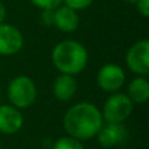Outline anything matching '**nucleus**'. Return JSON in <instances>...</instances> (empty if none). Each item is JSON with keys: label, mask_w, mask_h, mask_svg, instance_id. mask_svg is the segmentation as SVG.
Returning a JSON list of instances; mask_svg holds the SVG:
<instances>
[{"label": "nucleus", "mask_w": 149, "mask_h": 149, "mask_svg": "<svg viewBox=\"0 0 149 149\" xmlns=\"http://www.w3.org/2000/svg\"><path fill=\"white\" fill-rule=\"evenodd\" d=\"M30 1L42 9H56L58 7H60L63 0H30Z\"/></svg>", "instance_id": "obj_14"}, {"label": "nucleus", "mask_w": 149, "mask_h": 149, "mask_svg": "<svg viewBox=\"0 0 149 149\" xmlns=\"http://www.w3.org/2000/svg\"><path fill=\"white\" fill-rule=\"evenodd\" d=\"M54 24L60 31L72 33L79 26V16L76 10L65 7H58L54 9Z\"/></svg>", "instance_id": "obj_10"}, {"label": "nucleus", "mask_w": 149, "mask_h": 149, "mask_svg": "<svg viewBox=\"0 0 149 149\" xmlns=\"http://www.w3.org/2000/svg\"><path fill=\"white\" fill-rule=\"evenodd\" d=\"M64 128L76 140L92 139L102 128V114L93 103H77L65 113Z\"/></svg>", "instance_id": "obj_1"}, {"label": "nucleus", "mask_w": 149, "mask_h": 149, "mask_svg": "<svg viewBox=\"0 0 149 149\" xmlns=\"http://www.w3.org/2000/svg\"><path fill=\"white\" fill-rule=\"evenodd\" d=\"M5 17H7V9H5L4 4H3V3L0 1V24L4 22Z\"/></svg>", "instance_id": "obj_18"}, {"label": "nucleus", "mask_w": 149, "mask_h": 149, "mask_svg": "<svg viewBox=\"0 0 149 149\" xmlns=\"http://www.w3.org/2000/svg\"><path fill=\"white\" fill-rule=\"evenodd\" d=\"M132 113V101L127 94L116 93L113 94L103 106L102 119L107 123H123Z\"/></svg>", "instance_id": "obj_4"}, {"label": "nucleus", "mask_w": 149, "mask_h": 149, "mask_svg": "<svg viewBox=\"0 0 149 149\" xmlns=\"http://www.w3.org/2000/svg\"><path fill=\"white\" fill-rule=\"evenodd\" d=\"M127 130L122 123H109L106 127H102L97 134L98 143L105 148H111L126 141Z\"/></svg>", "instance_id": "obj_8"}, {"label": "nucleus", "mask_w": 149, "mask_h": 149, "mask_svg": "<svg viewBox=\"0 0 149 149\" xmlns=\"http://www.w3.org/2000/svg\"><path fill=\"white\" fill-rule=\"evenodd\" d=\"M52 149H85L79 140L73 137H62L55 143Z\"/></svg>", "instance_id": "obj_13"}, {"label": "nucleus", "mask_w": 149, "mask_h": 149, "mask_svg": "<svg viewBox=\"0 0 149 149\" xmlns=\"http://www.w3.org/2000/svg\"><path fill=\"white\" fill-rule=\"evenodd\" d=\"M128 98L135 103H144L149 98V82L145 77H136L128 85Z\"/></svg>", "instance_id": "obj_12"}, {"label": "nucleus", "mask_w": 149, "mask_h": 149, "mask_svg": "<svg viewBox=\"0 0 149 149\" xmlns=\"http://www.w3.org/2000/svg\"><path fill=\"white\" fill-rule=\"evenodd\" d=\"M41 21L43 25L50 26L54 24V9H43L41 13Z\"/></svg>", "instance_id": "obj_16"}, {"label": "nucleus", "mask_w": 149, "mask_h": 149, "mask_svg": "<svg viewBox=\"0 0 149 149\" xmlns=\"http://www.w3.org/2000/svg\"><path fill=\"white\" fill-rule=\"evenodd\" d=\"M65 3V7L71 8L73 10H81L88 8L94 0H63Z\"/></svg>", "instance_id": "obj_15"}, {"label": "nucleus", "mask_w": 149, "mask_h": 149, "mask_svg": "<svg viewBox=\"0 0 149 149\" xmlns=\"http://www.w3.org/2000/svg\"><path fill=\"white\" fill-rule=\"evenodd\" d=\"M0 149H1V145H0Z\"/></svg>", "instance_id": "obj_20"}, {"label": "nucleus", "mask_w": 149, "mask_h": 149, "mask_svg": "<svg viewBox=\"0 0 149 149\" xmlns=\"http://www.w3.org/2000/svg\"><path fill=\"white\" fill-rule=\"evenodd\" d=\"M24 37L16 26L0 24V55H15L22 49Z\"/></svg>", "instance_id": "obj_6"}, {"label": "nucleus", "mask_w": 149, "mask_h": 149, "mask_svg": "<svg viewBox=\"0 0 149 149\" xmlns=\"http://www.w3.org/2000/svg\"><path fill=\"white\" fill-rule=\"evenodd\" d=\"M22 124L24 118L15 106H0V132L8 135L16 134L21 130Z\"/></svg>", "instance_id": "obj_9"}, {"label": "nucleus", "mask_w": 149, "mask_h": 149, "mask_svg": "<svg viewBox=\"0 0 149 149\" xmlns=\"http://www.w3.org/2000/svg\"><path fill=\"white\" fill-rule=\"evenodd\" d=\"M126 62L134 73L143 76L149 73V42L147 39L136 42L128 50Z\"/></svg>", "instance_id": "obj_5"}, {"label": "nucleus", "mask_w": 149, "mask_h": 149, "mask_svg": "<svg viewBox=\"0 0 149 149\" xmlns=\"http://www.w3.org/2000/svg\"><path fill=\"white\" fill-rule=\"evenodd\" d=\"M124 71L116 64H106L97 74V82L105 92H115L124 84Z\"/></svg>", "instance_id": "obj_7"}, {"label": "nucleus", "mask_w": 149, "mask_h": 149, "mask_svg": "<svg viewBox=\"0 0 149 149\" xmlns=\"http://www.w3.org/2000/svg\"><path fill=\"white\" fill-rule=\"evenodd\" d=\"M126 3H130V4H136L137 0H124Z\"/></svg>", "instance_id": "obj_19"}, {"label": "nucleus", "mask_w": 149, "mask_h": 149, "mask_svg": "<svg viewBox=\"0 0 149 149\" xmlns=\"http://www.w3.org/2000/svg\"><path fill=\"white\" fill-rule=\"evenodd\" d=\"M137 12L143 16V17H148L149 16V0H137Z\"/></svg>", "instance_id": "obj_17"}, {"label": "nucleus", "mask_w": 149, "mask_h": 149, "mask_svg": "<svg viewBox=\"0 0 149 149\" xmlns=\"http://www.w3.org/2000/svg\"><path fill=\"white\" fill-rule=\"evenodd\" d=\"M52 63L63 74H77L88 63V51L80 42L63 41L52 50Z\"/></svg>", "instance_id": "obj_2"}, {"label": "nucleus", "mask_w": 149, "mask_h": 149, "mask_svg": "<svg viewBox=\"0 0 149 149\" xmlns=\"http://www.w3.org/2000/svg\"><path fill=\"white\" fill-rule=\"evenodd\" d=\"M77 82L71 74H60L54 82V95L59 101H70L74 95Z\"/></svg>", "instance_id": "obj_11"}, {"label": "nucleus", "mask_w": 149, "mask_h": 149, "mask_svg": "<svg viewBox=\"0 0 149 149\" xmlns=\"http://www.w3.org/2000/svg\"><path fill=\"white\" fill-rule=\"evenodd\" d=\"M8 97L15 107L26 109L31 106L37 97V88L30 77L18 76L8 85Z\"/></svg>", "instance_id": "obj_3"}]
</instances>
